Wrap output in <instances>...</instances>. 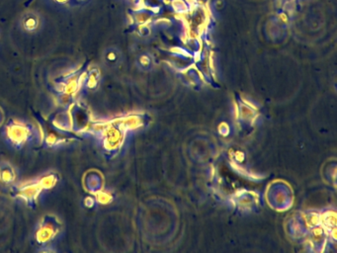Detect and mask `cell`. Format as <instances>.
<instances>
[{"label": "cell", "mask_w": 337, "mask_h": 253, "mask_svg": "<svg viewBox=\"0 0 337 253\" xmlns=\"http://www.w3.org/2000/svg\"><path fill=\"white\" fill-rule=\"evenodd\" d=\"M38 18L34 15H27L23 19V27L29 32H33L38 27Z\"/></svg>", "instance_id": "1"}]
</instances>
